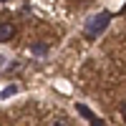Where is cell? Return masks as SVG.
Instances as JSON below:
<instances>
[{"instance_id": "6da1fadb", "label": "cell", "mask_w": 126, "mask_h": 126, "mask_svg": "<svg viewBox=\"0 0 126 126\" xmlns=\"http://www.w3.org/2000/svg\"><path fill=\"white\" fill-rule=\"evenodd\" d=\"M109 23H111V13H98V15H93L88 23H86V38L93 40L96 35H101L103 30H106Z\"/></svg>"}, {"instance_id": "7a4b0ae2", "label": "cell", "mask_w": 126, "mask_h": 126, "mask_svg": "<svg viewBox=\"0 0 126 126\" xmlns=\"http://www.w3.org/2000/svg\"><path fill=\"white\" fill-rule=\"evenodd\" d=\"M15 33H18L15 23H10V20H3V23H0V43H8V40H13Z\"/></svg>"}, {"instance_id": "3957f363", "label": "cell", "mask_w": 126, "mask_h": 126, "mask_svg": "<svg viewBox=\"0 0 126 126\" xmlns=\"http://www.w3.org/2000/svg\"><path fill=\"white\" fill-rule=\"evenodd\" d=\"M30 50H33V56H46V53H48V46H46V43H33Z\"/></svg>"}, {"instance_id": "277c9868", "label": "cell", "mask_w": 126, "mask_h": 126, "mask_svg": "<svg viewBox=\"0 0 126 126\" xmlns=\"http://www.w3.org/2000/svg\"><path fill=\"white\" fill-rule=\"evenodd\" d=\"M50 126H71V121H68L66 116H56V119H53V124H50Z\"/></svg>"}, {"instance_id": "5b68a950", "label": "cell", "mask_w": 126, "mask_h": 126, "mask_svg": "<svg viewBox=\"0 0 126 126\" xmlns=\"http://www.w3.org/2000/svg\"><path fill=\"white\" fill-rule=\"evenodd\" d=\"M0 3H8V0H0Z\"/></svg>"}]
</instances>
